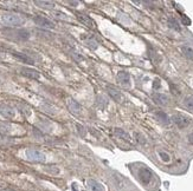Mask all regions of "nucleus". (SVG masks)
Listing matches in <instances>:
<instances>
[{"mask_svg":"<svg viewBox=\"0 0 193 191\" xmlns=\"http://www.w3.org/2000/svg\"><path fill=\"white\" fill-rule=\"evenodd\" d=\"M86 186L89 191H104V188L101 183H98L94 179H89L86 182Z\"/></svg>","mask_w":193,"mask_h":191,"instance_id":"obj_10","label":"nucleus"},{"mask_svg":"<svg viewBox=\"0 0 193 191\" xmlns=\"http://www.w3.org/2000/svg\"><path fill=\"white\" fill-rule=\"evenodd\" d=\"M1 20H3L4 24L8 25V26H19L24 22V19L22 17L18 16L17 13H11V12L4 13L1 16Z\"/></svg>","mask_w":193,"mask_h":191,"instance_id":"obj_1","label":"nucleus"},{"mask_svg":"<svg viewBox=\"0 0 193 191\" xmlns=\"http://www.w3.org/2000/svg\"><path fill=\"white\" fill-rule=\"evenodd\" d=\"M77 19L83 24L86 25V27H94V21L89 16H86L84 13H77Z\"/></svg>","mask_w":193,"mask_h":191,"instance_id":"obj_11","label":"nucleus"},{"mask_svg":"<svg viewBox=\"0 0 193 191\" xmlns=\"http://www.w3.org/2000/svg\"><path fill=\"white\" fill-rule=\"evenodd\" d=\"M20 73L23 76H25L27 78H31V79H39L40 74L37 70L34 69H30V67H22L20 69Z\"/></svg>","mask_w":193,"mask_h":191,"instance_id":"obj_7","label":"nucleus"},{"mask_svg":"<svg viewBox=\"0 0 193 191\" xmlns=\"http://www.w3.org/2000/svg\"><path fill=\"white\" fill-rule=\"evenodd\" d=\"M159 154H160V157H161V159H162V160H164V162H170V154H166V152H162V151H161V152H159Z\"/></svg>","mask_w":193,"mask_h":191,"instance_id":"obj_24","label":"nucleus"},{"mask_svg":"<svg viewBox=\"0 0 193 191\" xmlns=\"http://www.w3.org/2000/svg\"><path fill=\"white\" fill-rule=\"evenodd\" d=\"M0 115L4 117V118H7V119H12L16 116V111L12 106L7 105V104H1L0 105Z\"/></svg>","mask_w":193,"mask_h":191,"instance_id":"obj_5","label":"nucleus"},{"mask_svg":"<svg viewBox=\"0 0 193 191\" xmlns=\"http://www.w3.org/2000/svg\"><path fill=\"white\" fill-rule=\"evenodd\" d=\"M154 100H155V103H158V104H160V105H166L167 104V97L164 95H155L154 96Z\"/></svg>","mask_w":193,"mask_h":191,"instance_id":"obj_18","label":"nucleus"},{"mask_svg":"<svg viewBox=\"0 0 193 191\" xmlns=\"http://www.w3.org/2000/svg\"><path fill=\"white\" fill-rule=\"evenodd\" d=\"M55 17L58 18V19H64V20H69V18L66 17V14L64 13H60V12H55Z\"/></svg>","mask_w":193,"mask_h":191,"instance_id":"obj_22","label":"nucleus"},{"mask_svg":"<svg viewBox=\"0 0 193 191\" xmlns=\"http://www.w3.org/2000/svg\"><path fill=\"white\" fill-rule=\"evenodd\" d=\"M173 120H174V123L177 124L179 127H185L188 125V123H190V120H188V118H186V117L181 116V115H178V116H174L173 117Z\"/></svg>","mask_w":193,"mask_h":191,"instance_id":"obj_12","label":"nucleus"},{"mask_svg":"<svg viewBox=\"0 0 193 191\" xmlns=\"http://www.w3.org/2000/svg\"><path fill=\"white\" fill-rule=\"evenodd\" d=\"M25 156H26V159H29L30 162H37V163L45 162L46 159L45 154L37 149H27L25 151Z\"/></svg>","mask_w":193,"mask_h":191,"instance_id":"obj_2","label":"nucleus"},{"mask_svg":"<svg viewBox=\"0 0 193 191\" xmlns=\"http://www.w3.org/2000/svg\"><path fill=\"white\" fill-rule=\"evenodd\" d=\"M16 58H18L19 60H22L23 63L26 64H34V60H33L31 57H29L26 53H22V52H13L12 53Z\"/></svg>","mask_w":193,"mask_h":191,"instance_id":"obj_13","label":"nucleus"},{"mask_svg":"<svg viewBox=\"0 0 193 191\" xmlns=\"http://www.w3.org/2000/svg\"><path fill=\"white\" fill-rule=\"evenodd\" d=\"M76 126H77V130H78V132H80L81 136H82V137H84V136H86V133L84 126H82V125H80V124H77Z\"/></svg>","mask_w":193,"mask_h":191,"instance_id":"obj_23","label":"nucleus"},{"mask_svg":"<svg viewBox=\"0 0 193 191\" xmlns=\"http://www.w3.org/2000/svg\"><path fill=\"white\" fill-rule=\"evenodd\" d=\"M14 38L19 39V40H27L30 38V33L26 30H18V31H14Z\"/></svg>","mask_w":193,"mask_h":191,"instance_id":"obj_14","label":"nucleus"},{"mask_svg":"<svg viewBox=\"0 0 193 191\" xmlns=\"http://www.w3.org/2000/svg\"><path fill=\"white\" fill-rule=\"evenodd\" d=\"M138 176H139L140 182H141L142 184H145V185H148L150 182H152V179H153V174H152L148 169H146V168L140 169Z\"/></svg>","mask_w":193,"mask_h":191,"instance_id":"obj_3","label":"nucleus"},{"mask_svg":"<svg viewBox=\"0 0 193 191\" xmlns=\"http://www.w3.org/2000/svg\"><path fill=\"white\" fill-rule=\"evenodd\" d=\"M185 106L187 107L188 110L193 111V98L192 97H190V98H187V99H185Z\"/></svg>","mask_w":193,"mask_h":191,"instance_id":"obj_20","label":"nucleus"},{"mask_svg":"<svg viewBox=\"0 0 193 191\" xmlns=\"http://www.w3.org/2000/svg\"><path fill=\"white\" fill-rule=\"evenodd\" d=\"M118 84L123 87H130V76L124 71H120L116 76Z\"/></svg>","mask_w":193,"mask_h":191,"instance_id":"obj_6","label":"nucleus"},{"mask_svg":"<svg viewBox=\"0 0 193 191\" xmlns=\"http://www.w3.org/2000/svg\"><path fill=\"white\" fill-rule=\"evenodd\" d=\"M4 188H5V186H4V184H3V183H0V189H4Z\"/></svg>","mask_w":193,"mask_h":191,"instance_id":"obj_26","label":"nucleus"},{"mask_svg":"<svg viewBox=\"0 0 193 191\" xmlns=\"http://www.w3.org/2000/svg\"><path fill=\"white\" fill-rule=\"evenodd\" d=\"M188 142H190L191 144H193V132L188 136Z\"/></svg>","mask_w":193,"mask_h":191,"instance_id":"obj_25","label":"nucleus"},{"mask_svg":"<svg viewBox=\"0 0 193 191\" xmlns=\"http://www.w3.org/2000/svg\"><path fill=\"white\" fill-rule=\"evenodd\" d=\"M182 52L186 56V58H188L190 60H193V48L185 46V47H182Z\"/></svg>","mask_w":193,"mask_h":191,"instance_id":"obj_19","label":"nucleus"},{"mask_svg":"<svg viewBox=\"0 0 193 191\" xmlns=\"http://www.w3.org/2000/svg\"><path fill=\"white\" fill-rule=\"evenodd\" d=\"M11 130H12L11 124H8V123L6 122H0V133L7 135V133L11 132Z\"/></svg>","mask_w":193,"mask_h":191,"instance_id":"obj_16","label":"nucleus"},{"mask_svg":"<svg viewBox=\"0 0 193 191\" xmlns=\"http://www.w3.org/2000/svg\"><path fill=\"white\" fill-rule=\"evenodd\" d=\"M66 105H68L69 111L71 112V113H74V115H80L81 111H82V107H81V105L76 100H74V99H68V101H66Z\"/></svg>","mask_w":193,"mask_h":191,"instance_id":"obj_8","label":"nucleus"},{"mask_svg":"<svg viewBox=\"0 0 193 191\" xmlns=\"http://www.w3.org/2000/svg\"><path fill=\"white\" fill-rule=\"evenodd\" d=\"M33 21L36 22V25H38L39 27H43V28H54L55 24L51 20H49L48 18L42 16H36L33 18Z\"/></svg>","mask_w":193,"mask_h":191,"instance_id":"obj_4","label":"nucleus"},{"mask_svg":"<svg viewBox=\"0 0 193 191\" xmlns=\"http://www.w3.org/2000/svg\"><path fill=\"white\" fill-rule=\"evenodd\" d=\"M34 4L38 5L39 7H42V8H48V10H51V8H54L55 7V2L52 1H40V0H36L34 1Z\"/></svg>","mask_w":193,"mask_h":191,"instance_id":"obj_15","label":"nucleus"},{"mask_svg":"<svg viewBox=\"0 0 193 191\" xmlns=\"http://www.w3.org/2000/svg\"><path fill=\"white\" fill-rule=\"evenodd\" d=\"M107 92H108V95L110 96V98H113L115 101H122L123 100V96H122V93H121L118 90H116V89L112 87V86H108Z\"/></svg>","mask_w":193,"mask_h":191,"instance_id":"obj_9","label":"nucleus"},{"mask_svg":"<svg viewBox=\"0 0 193 191\" xmlns=\"http://www.w3.org/2000/svg\"><path fill=\"white\" fill-rule=\"evenodd\" d=\"M114 133H115V136L122 138L124 140H129V139H130L128 133L126 132V131H123L122 129H115V130H114Z\"/></svg>","mask_w":193,"mask_h":191,"instance_id":"obj_17","label":"nucleus"},{"mask_svg":"<svg viewBox=\"0 0 193 191\" xmlns=\"http://www.w3.org/2000/svg\"><path fill=\"white\" fill-rule=\"evenodd\" d=\"M86 44L91 48H96L97 47V42L94 40V39H89V40H86Z\"/></svg>","mask_w":193,"mask_h":191,"instance_id":"obj_21","label":"nucleus"}]
</instances>
